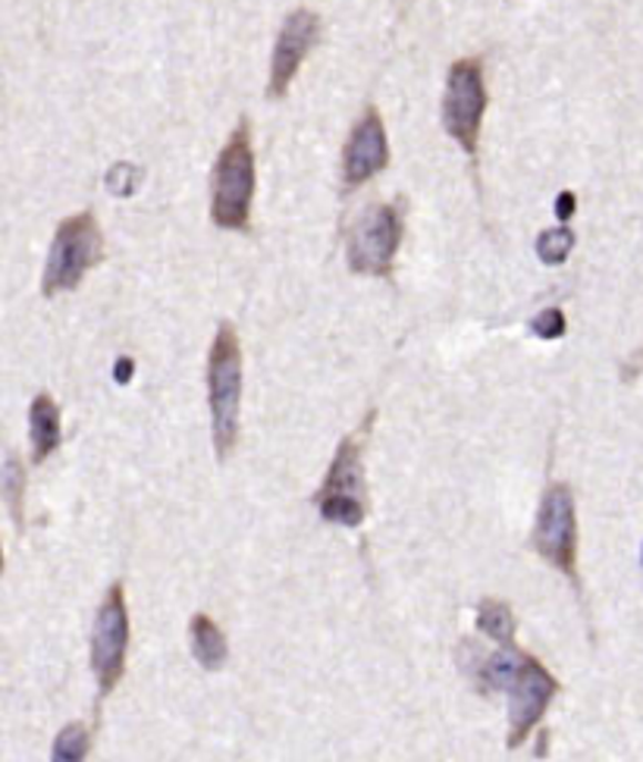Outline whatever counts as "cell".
<instances>
[{"instance_id": "cell-5", "label": "cell", "mask_w": 643, "mask_h": 762, "mask_svg": "<svg viewBox=\"0 0 643 762\" xmlns=\"http://www.w3.org/2000/svg\"><path fill=\"white\" fill-rule=\"evenodd\" d=\"M531 543L543 562L578 581V508L569 484H552L540 499Z\"/></svg>"}, {"instance_id": "cell-18", "label": "cell", "mask_w": 643, "mask_h": 762, "mask_svg": "<svg viewBox=\"0 0 643 762\" xmlns=\"http://www.w3.org/2000/svg\"><path fill=\"white\" fill-rule=\"evenodd\" d=\"M142 185V170L132 164H116L111 166L108 173V189H111L116 199H129L135 195V189Z\"/></svg>"}, {"instance_id": "cell-20", "label": "cell", "mask_w": 643, "mask_h": 762, "mask_svg": "<svg viewBox=\"0 0 643 762\" xmlns=\"http://www.w3.org/2000/svg\"><path fill=\"white\" fill-rule=\"evenodd\" d=\"M574 207H578L574 192H562L559 201H555V217H559V223H569V220L574 217Z\"/></svg>"}, {"instance_id": "cell-12", "label": "cell", "mask_w": 643, "mask_h": 762, "mask_svg": "<svg viewBox=\"0 0 643 762\" xmlns=\"http://www.w3.org/2000/svg\"><path fill=\"white\" fill-rule=\"evenodd\" d=\"M29 436H32V461L41 465L57 453L60 446V408L48 393H38L29 408Z\"/></svg>"}, {"instance_id": "cell-19", "label": "cell", "mask_w": 643, "mask_h": 762, "mask_svg": "<svg viewBox=\"0 0 643 762\" xmlns=\"http://www.w3.org/2000/svg\"><path fill=\"white\" fill-rule=\"evenodd\" d=\"M531 329H533V336H540V339H562V336H565V329H569V324H565V314H562V311L547 308L533 317Z\"/></svg>"}, {"instance_id": "cell-1", "label": "cell", "mask_w": 643, "mask_h": 762, "mask_svg": "<svg viewBox=\"0 0 643 762\" xmlns=\"http://www.w3.org/2000/svg\"><path fill=\"white\" fill-rule=\"evenodd\" d=\"M207 399L217 458H229L239 443L242 408V345L233 324H221L207 358Z\"/></svg>"}, {"instance_id": "cell-15", "label": "cell", "mask_w": 643, "mask_h": 762, "mask_svg": "<svg viewBox=\"0 0 643 762\" xmlns=\"http://www.w3.org/2000/svg\"><path fill=\"white\" fill-rule=\"evenodd\" d=\"M89 750H92V731L82 722H73L57 734L51 762H85Z\"/></svg>"}, {"instance_id": "cell-7", "label": "cell", "mask_w": 643, "mask_h": 762, "mask_svg": "<svg viewBox=\"0 0 643 762\" xmlns=\"http://www.w3.org/2000/svg\"><path fill=\"white\" fill-rule=\"evenodd\" d=\"M129 653V609L123 583H111L104 593L92 628V672L101 693H111L126 672Z\"/></svg>"}, {"instance_id": "cell-4", "label": "cell", "mask_w": 643, "mask_h": 762, "mask_svg": "<svg viewBox=\"0 0 643 762\" xmlns=\"http://www.w3.org/2000/svg\"><path fill=\"white\" fill-rule=\"evenodd\" d=\"M317 511L324 521L339 527H361L368 518L365 492V465H361V436H346L333 455L330 471L317 492Z\"/></svg>"}, {"instance_id": "cell-2", "label": "cell", "mask_w": 643, "mask_h": 762, "mask_svg": "<svg viewBox=\"0 0 643 762\" xmlns=\"http://www.w3.org/2000/svg\"><path fill=\"white\" fill-rule=\"evenodd\" d=\"M252 195H255V151H252L248 123H239L214 164V182H211L214 223L223 230H245L252 220Z\"/></svg>"}, {"instance_id": "cell-11", "label": "cell", "mask_w": 643, "mask_h": 762, "mask_svg": "<svg viewBox=\"0 0 643 762\" xmlns=\"http://www.w3.org/2000/svg\"><path fill=\"white\" fill-rule=\"evenodd\" d=\"M389 164V142H386V129L380 113L370 108L365 116L351 129L346 151H343V180L349 189L368 182L374 173H380Z\"/></svg>"}, {"instance_id": "cell-8", "label": "cell", "mask_w": 643, "mask_h": 762, "mask_svg": "<svg viewBox=\"0 0 643 762\" xmlns=\"http://www.w3.org/2000/svg\"><path fill=\"white\" fill-rule=\"evenodd\" d=\"M402 242V220L392 204L368 207L349 236V267L361 276H389Z\"/></svg>"}, {"instance_id": "cell-21", "label": "cell", "mask_w": 643, "mask_h": 762, "mask_svg": "<svg viewBox=\"0 0 643 762\" xmlns=\"http://www.w3.org/2000/svg\"><path fill=\"white\" fill-rule=\"evenodd\" d=\"M132 370H135V362H132V358H120L116 367H113V380L129 383L132 380Z\"/></svg>"}, {"instance_id": "cell-16", "label": "cell", "mask_w": 643, "mask_h": 762, "mask_svg": "<svg viewBox=\"0 0 643 762\" xmlns=\"http://www.w3.org/2000/svg\"><path fill=\"white\" fill-rule=\"evenodd\" d=\"M571 248H574V233H571L569 223L547 230L543 236L537 238V254H540L543 264H565Z\"/></svg>"}, {"instance_id": "cell-3", "label": "cell", "mask_w": 643, "mask_h": 762, "mask_svg": "<svg viewBox=\"0 0 643 762\" xmlns=\"http://www.w3.org/2000/svg\"><path fill=\"white\" fill-rule=\"evenodd\" d=\"M101 245H104V238L98 230V220L89 211L63 220L57 226L51 252H48L41 292L48 298L60 295V292H73L82 283V276L101 261Z\"/></svg>"}, {"instance_id": "cell-22", "label": "cell", "mask_w": 643, "mask_h": 762, "mask_svg": "<svg viewBox=\"0 0 643 762\" xmlns=\"http://www.w3.org/2000/svg\"><path fill=\"white\" fill-rule=\"evenodd\" d=\"M0 575H3V549H0Z\"/></svg>"}, {"instance_id": "cell-14", "label": "cell", "mask_w": 643, "mask_h": 762, "mask_svg": "<svg viewBox=\"0 0 643 762\" xmlns=\"http://www.w3.org/2000/svg\"><path fill=\"white\" fill-rule=\"evenodd\" d=\"M478 631L487 634L490 640H497L499 647L514 643V616L509 609V602L502 599H480L478 606Z\"/></svg>"}, {"instance_id": "cell-13", "label": "cell", "mask_w": 643, "mask_h": 762, "mask_svg": "<svg viewBox=\"0 0 643 762\" xmlns=\"http://www.w3.org/2000/svg\"><path fill=\"white\" fill-rule=\"evenodd\" d=\"M188 637H192V656L198 659V666L207 669V672H217L223 662H226V637L217 628V621L211 616H192L188 621Z\"/></svg>"}, {"instance_id": "cell-9", "label": "cell", "mask_w": 643, "mask_h": 762, "mask_svg": "<svg viewBox=\"0 0 643 762\" xmlns=\"http://www.w3.org/2000/svg\"><path fill=\"white\" fill-rule=\"evenodd\" d=\"M506 693H509V750H518L547 715V709L559 693V681L537 656L524 653Z\"/></svg>"}, {"instance_id": "cell-6", "label": "cell", "mask_w": 643, "mask_h": 762, "mask_svg": "<svg viewBox=\"0 0 643 762\" xmlns=\"http://www.w3.org/2000/svg\"><path fill=\"white\" fill-rule=\"evenodd\" d=\"M483 110H487V85H483L480 60H474V57L456 60L449 67V75H446L442 126L468 154L478 151Z\"/></svg>"}, {"instance_id": "cell-10", "label": "cell", "mask_w": 643, "mask_h": 762, "mask_svg": "<svg viewBox=\"0 0 643 762\" xmlns=\"http://www.w3.org/2000/svg\"><path fill=\"white\" fill-rule=\"evenodd\" d=\"M320 38V19L312 10H295L286 17L279 35H276L274 57H271V82H267V98H283L293 85L298 67Z\"/></svg>"}, {"instance_id": "cell-17", "label": "cell", "mask_w": 643, "mask_h": 762, "mask_svg": "<svg viewBox=\"0 0 643 762\" xmlns=\"http://www.w3.org/2000/svg\"><path fill=\"white\" fill-rule=\"evenodd\" d=\"M0 487H3V496L10 502V511H13L17 525H22V487H25V474H22V465H19L17 458L7 461L3 477H0Z\"/></svg>"}]
</instances>
